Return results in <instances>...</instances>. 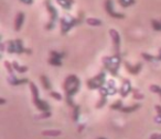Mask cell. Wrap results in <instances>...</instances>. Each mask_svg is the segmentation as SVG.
<instances>
[{"label": "cell", "instance_id": "cell-38", "mask_svg": "<svg viewBox=\"0 0 161 139\" xmlns=\"http://www.w3.org/2000/svg\"><path fill=\"white\" fill-rule=\"evenodd\" d=\"M157 60H161V48L159 49V54L157 56Z\"/></svg>", "mask_w": 161, "mask_h": 139}, {"label": "cell", "instance_id": "cell-8", "mask_svg": "<svg viewBox=\"0 0 161 139\" xmlns=\"http://www.w3.org/2000/svg\"><path fill=\"white\" fill-rule=\"evenodd\" d=\"M131 91H132V87H131L130 81L128 79H124L121 88H120V90H119V93H120L121 97H126Z\"/></svg>", "mask_w": 161, "mask_h": 139}, {"label": "cell", "instance_id": "cell-31", "mask_svg": "<svg viewBox=\"0 0 161 139\" xmlns=\"http://www.w3.org/2000/svg\"><path fill=\"white\" fill-rule=\"evenodd\" d=\"M150 90H151L152 92L158 93V94L161 95V88L159 86H157V84H152V86H150Z\"/></svg>", "mask_w": 161, "mask_h": 139}, {"label": "cell", "instance_id": "cell-25", "mask_svg": "<svg viewBox=\"0 0 161 139\" xmlns=\"http://www.w3.org/2000/svg\"><path fill=\"white\" fill-rule=\"evenodd\" d=\"M80 116V105H75L73 107V121H77Z\"/></svg>", "mask_w": 161, "mask_h": 139}, {"label": "cell", "instance_id": "cell-28", "mask_svg": "<svg viewBox=\"0 0 161 139\" xmlns=\"http://www.w3.org/2000/svg\"><path fill=\"white\" fill-rule=\"evenodd\" d=\"M121 107H123V103H121L120 100H118V101H116L114 104L110 105V108H112V110H120Z\"/></svg>", "mask_w": 161, "mask_h": 139}, {"label": "cell", "instance_id": "cell-42", "mask_svg": "<svg viewBox=\"0 0 161 139\" xmlns=\"http://www.w3.org/2000/svg\"><path fill=\"white\" fill-rule=\"evenodd\" d=\"M151 139H153V138H151Z\"/></svg>", "mask_w": 161, "mask_h": 139}, {"label": "cell", "instance_id": "cell-20", "mask_svg": "<svg viewBox=\"0 0 161 139\" xmlns=\"http://www.w3.org/2000/svg\"><path fill=\"white\" fill-rule=\"evenodd\" d=\"M7 52L9 54L16 53V41H8L7 43Z\"/></svg>", "mask_w": 161, "mask_h": 139}, {"label": "cell", "instance_id": "cell-5", "mask_svg": "<svg viewBox=\"0 0 161 139\" xmlns=\"http://www.w3.org/2000/svg\"><path fill=\"white\" fill-rule=\"evenodd\" d=\"M106 73L104 71L99 72L96 77L92 78V79H88L86 81V84L90 89L94 90V89H101L102 87H104L106 84Z\"/></svg>", "mask_w": 161, "mask_h": 139}, {"label": "cell", "instance_id": "cell-14", "mask_svg": "<svg viewBox=\"0 0 161 139\" xmlns=\"http://www.w3.org/2000/svg\"><path fill=\"white\" fill-rule=\"evenodd\" d=\"M105 87L108 91V95H114L117 93V89H116V86H115L114 80H108V81L106 82Z\"/></svg>", "mask_w": 161, "mask_h": 139}, {"label": "cell", "instance_id": "cell-29", "mask_svg": "<svg viewBox=\"0 0 161 139\" xmlns=\"http://www.w3.org/2000/svg\"><path fill=\"white\" fill-rule=\"evenodd\" d=\"M132 94H134V97L135 99H137V100H141L143 97V94L142 93H140L139 92L138 90H137V89H132Z\"/></svg>", "mask_w": 161, "mask_h": 139}, {"label": "cell", "instance_id": "cell-24", "mask_svg": "<svg viewBox=\"0 0 161 139\" xmlns=\"http://www.w3.org/2000/svg\"><path fill=\"white\" fill-rule=\"evenodd\" d=\"M151 25L154 31H161V21L158 20H151Z\"/></svg>", "mask_w": 161, "mask_h": 139}, {"label": "cell", "instance_id": "cell-23", "mask_svg": "<svg viewBox=\"0 0 161 139\" xmlns=\"http://www.w3.org/2000/svg\"><path fill=\"white\" fill-rule=\"evenodd\" d=\"M49 64H50V65H52V66L60 67V66H62V60H61V59H58V58L51 57V58L49 59Z\"/></svg>", "mask_w": 161, "mask_h": 139}, {"label": "cell", "instance_id": "cell-40", "mask_svg": "<svg viewBox=\"0 0 161 139\" xmlns=\"http://www.w3.org/2000/svg\"><path fill=\"white\" fill-rule=\"evenodd\" d=\"M3 51H5V44L3 43V44H1V52H3Z\"/></svg>", "mask_w": 161, "mask_h": 139}, {"label": "cell", "instance_id": "cell-6", "mask_svg": "<svg viewBox=\"0 0 161 139\" xmlns=\"http://www.w3.org/2000/svg\"><path fill=\"white\" fill-rule=\"evenodd\" d=\"M104 8H105V11L107 12L108 16H110L112 18H115V19H124L125 18V14L118 13V12L114 11L113 0H106L105 3H104Z\"/></svg>", "mask_w": 161, "mask_h": 139}, {"label": "cell", "instance_id": "cell-33", "mask_svg": "<svg viewBox=\"0 0 161 139\" xmlns=\"http://www.w3.org/2000/svg\"><path fill=\"white\" fill-rule=\"evenodd\" d=\"M5 66H6V68H7V70L9 71V73L10 75H14V66H12V64H10L9 62H5Z\"/></svg>", "mask_w": 161, "mask_h": 139}, {"label": "cell", "instance_id": "cell-32", "mask_svg": "<svg viewBox=\"0 0 161 139\" xmlns=\"http://www.w3.org/2000/svg\"><path fill=\"white\" fill-rule=\"evenodd\" d=\"M106 101H107V100H106V97H101V100H99V102L96 104V107L97 108L103 107V106L106 104Z\"/></svg>", "mask_w": 161, "mask_h": 139}, {"label": "cell", "instance_id": "cell-15", "mask_svg": "<svg viewBox=\"0 0 161 139\" xmlns=\"http://www.w3.org/2000/svg\"><path fill=\"white\" fill-rule=\"evenodd\" d=\"M56 2L65 10H69L72 9V6L75 2V0H56Z\"/></svg>", "mask_w": 161, "mask_h": 139}, {"label": "cell", "instance_id": "cell-34", "mask_svg": "<svg viewBox=\"0 0 161 139\" xmlns=\"http://www.w3.org/2000/svg\"><path fill=\"white\" fill-rule=\"evenodd\" d=\"M50 116H51V112L47 111V112H43L41 115L36 116V118H47V117H50Z\"/></svg>", "mask_w": 161, "mask_h": 139}, {"label": "cell", "instance_id": "cell-21", "mask_svg": "<svg viewBox=\"0 0 161 139\" xmlns=\"http://www.w3.org/2000/svg\"><path fill=\"white\" fill-rule=\"evenodd\" d=\"M62 134L61 130H43L42 135L43 136H60Z\"/></svg>", "mask_w": 161, "mask_h": 139}, {"label": "cell", "instance_id": "cell-11", "mask_svg": "<svg viewBox=\"0 0 161 139\" xmlns=\"http://www.w3.org/2000/svg\"><path fill=\"white\" fill-rule=\"evenodd\" d=\"M16 53L18 54V55H20V54H22V53L31 54L32 51L29 48H25L22 44V41H21L20 38H18V40H16Z\"/></svg>", "mask_w": 161, "mask_h": 139}, {"label": "cell", "instance_id": "cell-1", "mask_svg": "<svg viewBox=\"0 0 161 139\" xmlns=\"http://www.w3.org/2000/svg\"><path fill=\"white\" fill-rule=\"evenodd\" d=\"M84 18L83 12L78 13V18H73L71 16H64L61 19V33L66 34L72 27H74L75 25H78L82 23Z\"/></svg>", "mask_w": 161, "mask_h": 139}, {"label": "cell", "instance_id": "cell-9", "mask_svg": "<svg viewBox=\"0 0 161 139\" xmlns=\"http://www.w3.org/2000/svg\"><path fill=\"white\" fill-rule=\"evenodd\" d=\"M77 81H78V78L76 77L75 75H69V77L64 80V83H63V89H64V91L69 90V89L71 88V87H73Z\"/></svg>", "mask_w": 161, "mask_h": 139}, {"label": "cell", "instance_id": "cell-4", "mask_svg": "<svg viewBox=\"0 0 161 139\" xmlns=\"http://www.w3.org/2000/svg\"><path fill=\"white\" fill-rule=\"evenodd\" d=\"M44 5H45V7H47V10L50 13V21H49V23L45 25V29L52 30L54 27V25H55L56 20H58V10L55 9V7H53V5L51 3V0H45Z\"/></svg>", "mask_w": 161, "mask_h": 139}, {"label": "cell", "instance_id": "cell-10", "mask_svg": "<svg viewBox=\"0 0 161 139\" xmlns=\"http://www.w3.org/2000/svg\"><path fill=\"white\" fill-rule=\"evenodd\" d=\"M124 64H125V67H126V69L128 70V72L131 73V75H138L139 71H140L141 68H142V65H141V62H138L136 66H131V65H130L128 62H125Z\"/></svg>", "mask_w": 161, "mask_h": 139}, {"label": "cell", "instance_id": "cell-30", "mask_svg": "<svg viewBox=\"0 0 161 139\" xmlns=\"http://www.w3.org/2000/svg\"><path fill=\"white\" fill-rule=\"evenodd\" d=\"M50 97L58 100V101H61V100H62V95H61L58 92H55V91H51V92H50Z\"/></svg>", "mask_w": 161, "mask_h": 139}, {"label": "cell", "instance_id": "cell-39", "mask_svg": "<svg viewBox=\"0 0 161 139\" xmlns=\"http://www.w3.org/2000/svg\"><path fill=\"white\" fill-rule=\"evenodd\" d=\"M6 103V100L5 99H1L0 100V104H5Z\"/></svg>", "mask_w": 161, "mask_h": 139}, {"label": "cell", "instance_id": "cell-22", "mask_svg": "<svg viewBox=\"0 0 161 139\" xmlns=\"http://www.w3.org/2000/svg\"><path fill=\"white\" fill-rule=\"evenodd\" d=\"M119 5L124 8H127V7H130L132 6L135 2H136V0H118Z\"/></svg>", "mask_w": 161, "mask_h": 139}, {"label": "cell", "instance_id": "cell-2", "mask_svg": "<svg viewBox=\"0 0 161 139\" xmlns=\"http://www.w3.org/2000/svg\"><path fill=\"white\" fill-rule=\"evenodd\" d=\"M121 58H120V54H115L112 57H104L103 58V62H104V67L106 68V70H108L112 76L117 77L118 76V69H119V65H120Z\"/></svg>", "mask_w": 161, "mask_h": 139}, {"label": "cell", "instance_id": "cell-3", "mask_svg": "<svg viewBox=\"0 0 161 139\" xmlns=\"http://www.w3.org/2000/svg\"><path fill=\"white\" fill-rule=\"evenodd\" d=\"M30 90H31V92H32L34 105H36L40 111H42V112H47V111H50L49 103H47V101H43V100H41L40 97H39V90L33 82H30Z\"/></svg>", "mask_w": 161, "mask_h": 139}, {"label": "cell", "instance_id": "cell-7", "mask_svg": "<svg viewBox=\"0 0 161 139\" xmlns=\"http://www.w3.org/2000/svg\"><path fill=\"white\" fill-rule=\"evenodd\" d=\"M109 34L113 40V45H114L115 52H116V54H119V51H120V36H119V33L116 30L112 29L109 30Z\"/></svg>", "mask_w": 161, "mask_h": 139}, {"label": "cell", "instance_id": "cell-27", "mask_svg": "<svg viewBox=\"0 0 161 139\" xmlns=\"http://www.w3.org/2000/svg\"><path fill=\"white\" fill-rule=\"evenodd\" d=\"M141 56H142L143 59L147 60V62H153V60H157V57H154V56H152V55H149V54H147V53H142Z\"/></svg>", "mask_w": 161, "mask_h": 139}, {"label": "cell", "instance_id": "cell-41", "mask_svg": "<svg viewBox=\"0 0 161 139\" xmlns=\"http://www.w3.org/2000/svg\"><path fill=\"white\" fill-rule=\"evenodd\" d=\"M98 139H105V138H98Z\"/></svg>", "mask_w": 161, "mask_h": 139}, {"label": "cell", "instance_id": "cell-12", "mask_svg": "<svg viewBox=\"0 0 161 139\" xmlns=\"http://www.w3.org/2000/svg\"><path fill=\"white\" fill-rule=\"evenodd\" d=\"M23 21H25V13L23 12H18L16 20H14V30L16 31H20L21 27L23 24Z\"/></svg>", "mask_w": 161, "mask_h": 139}, {"label": "cell", "instance_id": "cell-18", "mask_svg": "<svg viewBox=\"0 0 161 139\" xmlns=\"http://www.w3.org/2000/svg\"><path fill=\"white\" fill-rule=\"evenodd\" d=\"M86 23L91 27H101L102 25V21L99 19L96 18H88L86 19Z\"/></svg>", "mask_w": 161, "mask_h": 139}, {"label": "cell", "instance_id": "cell-35", "mask_svg": "<svg viewBox=\"0 0 161 139\" xmlns=\"http://www.w3.org/2000/svg\"><path fill=\"white\" fill-rule=\"evenodd\" d=\"M20 1L22 3H25V5H28V6H30V5L33 3V0H20Z\"/></svg>", "mask_w": 161, "mask_h": 139}, {"label": "cell", "instance_id": "cell-19", "mask_svg": "<svg viewBox=\"0 0 161 139\" xmlns=\"http://www.w3.org/2000/svg\"><path fill=\"white\" fill-rule=\"evenodd\" d=\"M12 66H14V69L16 71H18L19 73H25V71H28V67L27 66H20L17 62H12Z\"/></svg>", "mask_w": 161, "mask_h": 139}, {"label": "cell", "instance_id": "cell-13", "mask_svg": "<svg viewBox=\"0 0 161 139\" xmlns=\"http://www.w3.org/2000/svg\"><path fill=\"white\" fill-rule=\"evenodd\" d=\"M8 81H9V83L12 84V86H20V84L28 83L29 80L28 79H17L16 76H14V75H10L9 77H8Z\"/></svg>", "mask_w": 161, "mask_h": 139}, {"label": "cell", "instance_id": "cell-36", "mask_svg": "<svg viewBox=\"0 0 161 139\" xmlns=\"http://www.w3.org/2000/svg\"><path fill=\"white\" fill-rule=\"evenodd\" d=\"M154 122L158 124H161V114H158L156 117H154Z\"/></svg>", "mask_w": 161, "mask_h": 139}, {"label": "cell", "instance_id": "cell-37", "mask_svg": "<svg viewBox=\"0 0 161 139\" xmlns=\"http://www.w3.org/2000/svg\"><path fill=\"white\" fill-rule=\"evenodd\" d=\"M156 111L158 114H161V106L160 105H156Z\"/></svg>", "mask_w": 161, "mask_h": 139}, {"label": "cell", "instance_id": "cell-26", "mask_svg": "<svg viewBox=\"0 0 161 139\" xmlns=\"http://www.w3.org/2000/svg\"><path fill=\"white\" fill-rule=\"evenodd\" d=\"M50 55H51V57L58 58V59H62V58L65 56V53H58V52H55V51H51L50 52Z\"/></svg>", "mask_w": 161, "mask_h": 139}, {"label": "cell", "instance_id": "cell-16", "mask_svg": "<svg viewBox=\"0 0 161 139\" xmlns=\"http://www.w3.org/2000/svg\"><path fill=\"white\" fill-rule=\"evenodd\" d=\"M139 107H140V104H134V105H131V106H123V107L120 108V111L124 113H131V112L137 111Z\"/></svg>", "mask_w": 161, "mask_h": 139}, {"label": "cell", "instance_id": "cell-17", "mask_svg": "<svg viewBox=\"0 0 161 139\" xmlns=\"http://www.w3.org/2000/svg\"><path fill=\"white\" fill-rule=\"evenodd\" d=\"M40 80H41V83H42L43 88H44L45 90H50V89H51V82H50V80L47 79V76L42 75L40 77Z\"/></svg>", "mask_w": 161, "mask_h": 139}]
</instances>
